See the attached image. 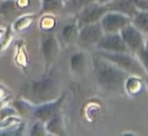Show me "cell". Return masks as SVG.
<instances>
[{"instance_id": "obj_1", "label": "cell", "mask_w": 148, "mask_h": 136, "mask_svg": "<svg viewBox=\"0 0 148 136\" xmlns=\"http://www.w3.org/2000/svg\"><path fill=\"white\" fill-rule=\"evenodd\" d=\"M92 66L95 79L101 87L112 91L125 89V81L129 76V73L121 67L103 58L99 53L97 57L92 59Z\"/></svg>"}, {"instance_id": "obj_2", "label": "cell", "mask_w": 148, "mask_h": 136, "mask_svg": "<svg viewBox=\"0 0 148 136\" xmlns=\"http://www.w3.org/2000/svg\"><path fill=\"white\" fill-rule=\"evenodd\" d=\"M99 54L103 56V58L110 60L116 65L121 67L123 70L128 72L129 74L137 75V76H143L146 74L144 68L142 67L141 63L137 57H134L130 54V52H125V53H112V52L99 51Z\"/></svg>"}, {"instance_id": "obj_3", "label": "cell", "mask_w": 148, "mask_h": 136, "mask_svg": "<svg viewBox=\"0 0 148 136\" xmlns=\"http://www.w3.org/2000/svg\"><path fill=\"white\" fill-rule=\"evenodd\" d=\"M32 98L36 103L46 104L58 97V85L52 78H44L34 82L31 87Z\"/></svg>"}, {"instance_id": "obj_4", "label": "cell", "mask_w": 148, "mask_h": 136, "mask_svg": "<svg viewBox=\"0 0 148 136\" xmlns=\"http://www.w3.org/2000/svg\"><path fill=\"white\" fill-rule=\"evenodd\" d=\"M108 11H109V8L107 4H103L97 1H92L81 7L78 10L76 23L79 29H81L84 25L99 23Z\"/></svg>"}, {"instance_id": "obj_5", "label": "cell", "mask_w": 148, "mask_h": 136, "mask_svg": "<svg viewBox=\"0 0 148 136\" xmlns=\"http://www.w3.org/2000/svg\"><path fill=\"white\" fill-rule=\"evenodd\" d=\"M101 25L105 34L120 33L124 27L132 23V19L123 13L108 11L101 19Z\"/></svg>"}, {"instance_id": "obj_6", "label": "cell", "mask_w": 148, "mask_h": 136, "mask_svg": "<svg viewBox=\"0 0 148 136\" xmlns=\"http://www.w3.org/2000/svg\"><path fill=\"white\" fill-rule=\"evenodd\" d=\"M97 47L101 51L112 52V53H125L130 52L129 48L127 47L124 42L120 33L105 34L99 42L97 43ZM131 53V52H130Z\"/></svg>"}, {"instance_id": "obj_7", "label": "cell", "mask_w": 148, "mask_h": 136, "mask_svg": "<svg viewBox=\"0 0 148 136\" xmlns=\"http://www.w3.org/2000/svg\"><path fill=\"white\" fill-rule=\"evenodd\" d=\"M103 35H105V33H103V27H101L99 21L90 23V25H84L81 29H79L77 42L80 45L86 46V47L97 45V43L103 38Z\"/></svg>"}, {"instance_id": "obj_8", "label": "cell", "mask_w": 148, "mask_h": 136, "mask_svg": "<svg viewBox=\"0 0 148 136\" xmlns=\"http://www.w3.org/2000/svg\"><path fill=\"white\" fill-rule=\"evenodd\" d=\"M120 34L131 53L136 54L145 44L143 33L140 32L133 23H130L129 25L124 27Z\"/></svg>"}, {"instance_id": "obj_9", "label": "cell", "mask_w": 148, "mask_h": 136, "mask_svg": "<svg viewBox=\"0 0 148 136\" xmlns=\"http://www.w3.org/2000/svg\"><path fill=\"white\" fill-rule=\"evenodd\" d=\"M42 53L48 66L52 65L59 55V43L53 34H45L42 39Z\"/></svg>"}, {"instance_id": "obj_10", "label": "cell", "mask_w": 148, "mask_h": 136, "mask_svg": "<svg viewBox=\"0 0 148 136\" xmlns=\"http://www.w3.org/2000/svg\"><path fill=\"white\" fill-rule=\"evenodd\" d=\"M109 11H116L130 16L133 19L138 12V8L135 5V0H112L107 3Z\"/></svg>"}, {"instance_id": "obj_11", "label": "cell", "mask_w": 148, "mask_h": 136, "mask_svg": "<svg viewBox=\"0 0 148 136\" xmlns=\"http://www.w3.org/2000/svg\"><path fill=\"white\" fill-rule=\"evenodd\" d=\"M62 100H63V98H61L60 100H57V101L42 104V106H40L39 108H37V109L34 111L35 117L38 118V119L42 122H47L50 118L53 117L56 114V111H57L58 107H59L60 104H61Z\"/></svg>"}, {"instance_id": "obj_12", "label": "cell", "mask_w": 148, "mask_h": 136, "mask_svg": "<svg viewBox=\"0 0 148 136\" xmlns=\"http://www.w3.org/2000/svg\"><path fill=\"white\" fill-rule=\"evenodd\" d=\"M21 14L14 0H3L0 3V15L5 21H14Z\"/></svg>"}, {"instance_id": "obj_13", "label": "cell", "mask_w": 148, "mask_h": 136, "mask_svg": "<svg viewBox=\"0 0 148 136\" xmlns=\"http://www.w3.org/2000/svg\"><path fill=\"white\" fill-rule=\"evenodd\" d=\"M87 66L86 56L82 52H77L73 54L70 58V68L73 73L77 75H81L84 73Z\"/></svg>"}, {"instance_id": "obj_14", "label": "cell", "mask_w": 148, "mask_h": 136, "mask_svg": "<svg viewBox=\"0 0 148 136\" xmlns=\"http://www.w3.org/2000/svg\"><path fill=\"white\" fill-rule=\"evenodd\" d=\"M142 89H143V81L141 80L140 76L137 75L128 76L125 81V91H127V93L131 95H137Z\"/></svg>"}, {"instance_id": "obj_15", "label": "cell", "mask_w": 148, "mask_h": 136, "mask_svg": "<svg viewBox=\"0 0 148 136\" xmlns=\"http://www.w3.org/2000/svg\"><path fill=\"white\" fill-rule=\"evenodd\" d=\"M46 130H47V132L54 134V135H63L64 128L63 124H62V119L58 114H55L53 117H51L48 120Z\"/></svg>"}, {"instance_id": "obj_16", "label": "cell", "mask_w": 148, "mask_h": 136, "mask_svg": "<svg viewBox=\"0 0 148 136\" xmlns=\"http://www.w3.org/2000/svg\"><path fill=\"white\" fill-rule=\"evenodd\" d=\"M78 34H79V27L77 23L75 25H67L62 29L61 32V37L63 41L67 44L73 43V42L77 41L78 39Z\"/></svg>"}, {"instance_id": "obj_17", "label": "cell", "mask_w": 148, "mask_h": 136, "mask_svg": "<svg viewBox=\"0 0 148 136\" xmlns=\"http://www.w3.org/2000/svg\"><path fill=\"white\" fill-rule=\"evenodd\" d=\"M132 23L140 32L148 35V11L139 10L132 19Z\"/></svg>"}, {"instance_id": "obj_18", "label": "cell", "mask_w": 148, "mask_h": 136, "mask_svg": "<svg viewBox=\"0 0 148 136\" xmlns=\"http://www.w3.org/2000/svg\"><path fill=\"white\" fill-rule=\"evenodd\" d=\"M63 9L60 0H43V10L48 13H57Z\"/></svg>"}, {"instance_id": "obj_19", "label": "cell", "mask_w": 148, "mask_h": 136, "mask_svg": "<svg viewBox=\"0 0 148 136\" xmlns=\"http://www.w3.org/2000/svg\"><path fill=\"white\" fill-rule=\"evenodd\" d=\"M136 57L144 68L146 74L148 75V40L145 41L144 46L136 53Z\"/></svg>"}, {"instance_id": "obj_20", "label": "cell", "mask_w": 148, "mask_h": 136, "mask_svg": "<svg viewBox=\"0 0 148 136\" xmlns=\"http://www.w3.org/2000/svg\"><path fill=\"white\" fill-rule=\"evenodd\" d=\"M35 16H25L21 19H17V21L14 23V29L16 31H21V30L27 27L32 23H33Z\"/></svg>"}, {"instance_id": "obj_21", "label": "cell", "mask_w": 148, "mask_h": 136, "mask_svg": "<svg viewBox=\"0 0 148 136\" xmlns=\"http://www.w3.org/2000/svg\"><path fill=\"white\" fill-rule=\"evenodd\" d=\"M46 127L43 126V122L42 121H39L37 123L34 124V126L32 127L31 129V135L33 136H43V135H46Z\"/></svg>"}, {"instance_id": "obj_22", "label": "cell", "mask_w": 148, "mask_h": 136, "mask_svg": "<svg viewBox=\"0 0 148 136\" xmlns=\"http://www.w3.org/2000/svg\"><path fill=\"white\" fill-rule=\"evenodd\" d=\"M92 1H95V0H68V4H69L71 9H77V10H79L81 7L92 2Z\"/></svg>"}, {"instance_id": "obj_23", "label": "cell", "mask_w": 148, "mask_h": 136, "mask_svg": "<svg viewBox=\"0 0 148 136\" xmlns=\"http://www.w3.org/2000/svg\"><path fill=\"white\" fill-rule=\"evenodd\" d=\"M135 5L138 10L148 11V0H135Z\"/></svg>"}, {"instance_id": "obj_24", "label": "cell", "mask_w": 148, "mask_h": 136, "mask_svg": "<svg viewBox=\"0 0 148 136\" xmlns=\"http://www.w3.org/2000/svg\"><path fill=\"white\" fill-rule=\"evenodd\" d=\"M95 1H97V2H99V3H103V4H107L108 2H110L112 0H95Z\"/></svg>"}, {"instance_id": "obj_25", "label": "cell", "mask_w": 148, "mask_h": 136, "mask_svg": "<svg viewBox=\"0 0 148 136\" xmlns=\"http://www.w3.org/2000/svg\"><path fill=\"white\" fill-rule=\"evenodd\" d=\"M146 84H147V87H148V75H147V78H146Z\"/></svg>"}]
</instances>
